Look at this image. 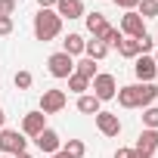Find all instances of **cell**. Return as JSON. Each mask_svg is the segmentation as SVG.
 <instances>
[{"label": "cell", "mask_w": 158, "mask_h": 158, "mask_svg": "<svg viewBox=\"0 0 158 158\" xmlns=\"http://www.w3.org/2000/svg\"><path fill=\"white\" fill-rule=\"evenodd\" d=\"M93 40H102L106 47H118V44L124 40V34H121L118 28H112V25H109V28H106V31H102L99 37H93Z\"/></svg>", "instance_id": "cell-20"}, {"label": "cell", "mask_w": 158, "mask_h": 158, "mask_svg": "<svg viewBox=\"0 0 158 158\" xmlns=\"http://www.w3.org/2000/svg\"><path fill=\"white\" fill-rule=\"evenodd\" d=\"M96 127H99L102 136H118V133H121V121H118V115H112V112H99V115H96Z\"/></svg>", "instance_id": "cell-10"}, {"label": "cell", "mask_w": 158, "mask_h": 158, "mask_svg": "<svg viewBox=\"0 0 158 158\" xmlns=\"http://www.w3.org/2000/svg\"><path fill=\"white\" fill-rule=\"evenodd\" d=\"M56 16L59 19H81L84 16V3L81 0H56Z\"/></svg>", "instance_id": "cell-12"}, {"label": "cell", "mask_w": 158, "mask_h": 158, "mask_svg": "<svg viewBox=\"0 0 158 158\" xmlns=\"http://www.w3.org/2000/svg\"><path fill=\"white\" fill-rule=\"evenodd\" d=\"M62 152H68V155H71V158H84V152H87V146H84V143H81V139H68V143H65V149H62Z\"/></svg>", "instance_id": "cell-23"}, {"label": "cell", "mask_w": 158, "mask_h": 158, "mask_svg": "<svg viewBox=\"0 0 158 158\" xmlns=\"http://www.w3.org/2000/svg\"><path fill=\"white\" fill-rule=\"evenodd\" d=\"M3 121H6V115H3V109H0V130H3Z\"/></svg>", "instance_id": "cell-35"}, {"label": "cell", "mask_w": 158, "mask_h": 158, "mask_svg": "<svg viewBox=\"0 0 158 158\" xmlns=\"http://www.w3.org/2000/svg\"><path fill=\"white\" fill-rule=\"evenodd\" d=\"M136 44H139V53L146 56L152 47H155V40H152V34H143V37H136Z\"/></svg>", "instance_id": "cell-27"}, {"label": "cell", "mask_w": 158, "mask_h": 158, "mask_svg": "<svg viewBox=\"0 0 158 158\" xmlns=\"http://www.w3.org/2000/svg\"><path fill=\"white\" fill-rule=\"evenodd\" d=\"M50 158H71V155H68V152H62V149H59V152H53V155H50Z\"/></svg>", "instance_id": "cell-33"}, {"label": "cell", "mask_w": 158, "mask_h": 158, "mask_svg": "<svg viewBox=\"0 0 158 158\" xmlns=\"http://www.w3.org/2000/svg\"><path fill=\"white\" fill-rule=\"evenodd\" d=\"M139 16L143 19H155L158 16V0H139Z\"/></svg>", "instance_id": "cell-24"}, {"label": "cell", "mask_w": 158, "mask_h": 158, "mask_svg": "<svg viewBox=\"0 0 158 158\" xmlns=\"http://www.w3.org/2000/svg\"><path fill=\"white\" fill-rule=\"evenodd\" d=\"M13 158H34V155H28V152H19V155H13Z\"/></svg>", "instance_id": "cell-34"}, {"label": "cell", "mask_w": 158, "mask_h": 158, "mask_svg": "<svg viewBox=\"0 0 158 158\" xmlns=\"http://www.w3.org/2000/svg\"><path fill=\"white\" fill-rule=\"evenodd\" d=\"M84 44H87V40H84L81 34H68V37L62 40V53H68V56L74 59V56H81V53H84Z\"/></svg>", "instance_id": "cell-14"}, {"label": "cell", "mask_w": 158, "mask_h": 158, "mask_svg": "<svg viewBox=\"0 0 158 158\" xmlns=\"http://www.w3.org/2000/svg\"><path fill=\"white\" fill-rule=\"evenodd\" d=\"M158 96V87L155 84H139V109H149Z\"/></svg>", "instance_id": "cell-19"}, {"label": "cell", "mask_w": 158, "mask_h": 158, "mask_svg": "<svg viewBox=\"0 0 158 158\" xmlns=\"http://www.w3.org/2000/svg\"><path fill=\"white\" fill-rule=\"evenodd\" d=\"M133 71H136V77H139L143 84H152V81H155V74H158V65H155L152 56H136Z\"/></svg>", "instance_id": "cell-9"}, {"label": "cell", "mask_w": 158, "mask_h": 158, "mask_svg": "<svg viewBox=\"0 0 158 158\" xmlns=\"http://www.w3.org/2000/svg\"><path fill=\"white\" fill-rule=\"evenodd\" d=\"M152 59H155V65H158V53H155V56H152Z\"/></svg>", "instance_id": "cell-36"}, {"label": "cell", "mask_w": 158, "mask_h": 158, "mask_svg": "<svg viewBox=\"0 0 158 158\" xmlns=\"http://www.w3.org/2000/svg\"><path fill=\"white\" fill-rule=\"evenodd\" d=\"M115 158H139V155H136L133 149H118V152H115Z\"/></svg>", "instance_id": "cell-31"}, {"label": "cell", "mask_w": 158, "mask_h": 158, "mask_svg": "<svg viewBox=\"0 0 158 158\" xmlns=\"http://www.w3.org/2000/svg\"><path fill=\"white\" fill-rule=\"evenodd\" d=\"M16 13V0H0V16H13Z\"/></svg>", "instance_id": "cell-29"}, {"label": "cell", "mask_w": 158, "mask_h": 158, "mask_svg": "<svg viewBox=\"0 0 158 158\" xmlns=\"http://www.w3.org/2000/svg\"><path fill=\"white\" fill-rule=\"evenodd\" d=\"M84 53H87V59H93V62H99L106 53H109V47L102 44V40H87L84 44Z\"/></svg>", "instance_id": "cell-18"}, {"label": "cell", "mask_w": 158, "mask_h": 158, "mask_svg": "<svg viewBox=\"0 0 158 158\" xmlns=\"http://www.w3.org/2000/svg\"><path fill=\"white\" fill-rule=\"evenodd\" d=\"M143 124H146V130H158V109L155 106H149L143 112Z\"/></svg>", "instance_id": "cell-25"}, {"label": "cell", "mask_w": 158, "mask_h": 158, "mask_svg": "<svg viewBox=\"0 0 158 158\" xmlns=\"http://www.w3.org/2000/svg\"><path fill=\"white\" fill-rule=\"evenodd\" d=\"M37 6H40V10H53V6H56V0H37Z\"/></svg>", "instance_id": "cell-32"}, {"label": "cell", "mask_w": 158, "mask_h": 158, "mask_svg": "<svg viewBox=\"0 0 158 158\" xmlns=\"http://www.w3.org/2000/svg\"><path fill=\"white\" fill-rule=\"evenodd\" d=\"M65 102H68L65 90H44V96H40V112H44V115H56V112L65 109Z\"/></svg>", "instance_id": "cell-5"}, {"label": "cell", "mask_w": 158, "mask_h": 158, "mask_svg": "<svg viewBox=\"0 0 158 158\" xmlns=\"http://www.w3.org/2000/svg\"><path fill=\"white\" fill-rule=\"evenodd\" d=\"M13 81H16V87H19V90H28V87H31V71H16Z\"/></svg>", "instance_id": "cell-26"}, {"label": "cell", "mask_w": 158, "mask_h": 158, "mask_svg": "<svg viewBox=\"0 0 158 158\" xmlns=\"http://www.w3.org/2000/svg\"><path fill=\"white\" fill-rule=\"evenodd\" d=\"M3 158H6V155H3Z\"/></svg>", "instance_id": "cell-37"}, {"label": "cell", "mask_w": 158, "mask_h": 158, "mask_svg": "<svg viewBox=\"0 0 158 158\" xmlns=\"http://www.w3.org/2000/svg\"><path fill=\"white\" fill-rule=\"evenodd\" d=\"M118 102L124 106V109H139V84H130V87H121L118 93Z\"/></svg>", "instance_id": "cell-13"}, {"label": "cell", "mask_w": 158, "mask_h": 158, "mask_svg": "<svg viewBox=\"0 0 158 158\" xmlns=\"http://www.w3.org/2000/svg\"><path fill=\"white\" fill-rule=\"evenodd\" d=\"M121 34H127V37H133V40H136V37H143V34H146L143 16H139V13H133V10H130V13H124V16H121Z\"/></svg>", "instance_id": "cell-6"}, {"label": "cell", "mask_w": 158, "mask_h": 158, "mask_svg": "<svg viewBox=\"0 0 158 158\" xmlns=\"http://www.w3.org/2000/svg\"><path fill=\"white\" fill-rule=\"evenodd\" d=\"M68 90L81 96V93L90 90V81H87V77H81V74H71V77H68Z\"/></svg>", "instance_id": "cell-22"}, {"label": "cell", "mask_w": 158, "mask_h": 158, "mask_svg": "<svg viewBox=\"0 0 158 158\" xmlns=\"http://www.w3.org/2000/svg\"><path fill=\"white\" fill-rule=\"evenodd\" d=\"M115 3H118L121 10H127V13H130V10H136V6H139V0H115Z\"/></svg>", "instance_id": "cell-30"}, {"label": "cell", "mask_w": 158, "mask_h": 158, "mask_svg": "<svg viewBox=\"0 0 158 158\" xmlns=\"http://www.w3.org/2000/svg\"><path fill=\"white\" fill-rule=\"evenodd\" d=\"M74 74H81V77H87V81H93V77H96L99 71H96V62L84 56L81 62H74Z\"/></svg>", "instance_id": "cell-16"}, {"label": "cell", "mask_w": 158, "mask_h": 158, "mask_svg": "<svg viewBox=\"0 0 158 158\" xmlns=\"http://www.w3.org/2000/svg\"><path fill=\"white\" fill-rule=\"evenodd\" d=\"M62 31V19L56 16V10H40L37 16H34V37L37 40H53L56 34Z\"/></svg>", "instance_id": "cell-1"}, {"label": "cell", "mask_w": 158, "mask_h": 158, "mask_svg": "<svg viewBox=\"0 0 158 158\" xmlns=\"http://www.w3.org/2000/svg\"><path fill=\"white\" fill-rule=\"evenodd\" d=\"M40 130H47V115L37 109V112H28L22 118V136H37Z\"/></svg>", "instance_id": "cell-7"}, {"label": "cell", "mask_w": 158, "mask_h": 158, "mask_svg": "<svg viewBox=\"0 0 158 158\" xmlns=\"http://www.w3.org/2000/svg\"><path fill=\"white\" fill-rule=\"evenodd\" d=\"M25 146H28V139L19 133V130H0V152H6V155H19V152H25Z\"/></svg>", "instance_id": "cell-4"}, {"label": "cell", "mask_w": 158, "mask_h": 158, "mask_svg": "<svg viewBox=\"0 0 158 158\" xmlns=\"http://www.w3.org/2000/svg\"><path fill=\"white\" fill-rule=\"evenodd\" d=\"M155 149H158V130H143L139 139H136V146H133V152L139 158H152Z\"/></svg>", "instance_id": "cell-8"}, {"label": "cell", "mask_w": 158, "mask_h": 158, "mask_svg": "<svg viewBox=\"0 0 158 158\" xmlns=\"http://www.w3.org/2000/svg\"><path fill=\"white\" fill-rule=\"evenodd\" d=\"M47 65H50V74L53 77H71L74 74V59L68 56V53H53L50 59H47Z\"/></svg>", "instance_id": "cell-2"}, {"label": "cell", "mask_w": 158, "mask_h": 158, "mask_svg": "<svg viewBox=\"0 0 158 158\" xmlns=\"http://www.w3.org/2000/svg\"><path fill=\"white\" fill-rule=\"evenodd\" d=\"M90 87H93V96H96L99 102H106V99H115V93H118L115 74H96Z\"/></svg>", "instance_id": "cell-3"}, {"label": "cell", "mask_w": 158, "mask_h": 158, "mask_svg": "<svg viewBox=\"0 0 158 158\" xmlns=\"http://www.w3.org/2000/svg\"><path fill=\"white\" fill-rule=\"evenodd\" d=\"M87 28H90V34H93V37H99V34L109 28V22H106V16H102V13H90V16H87Z\"/></svg>", "instance_id": "cell-17"}, {"label": "cell", "mask_w": 158, "mask_h": 158, "mask_svg": "<svg viewBox=\"0 0 158 158\" xmlns=\"http://www.w3.org/2000/svg\"><path fill=\"white\" fill-rule=\"evenodd\" d=\"M77 112H84V115H99L102 109H99V99H96L93 93H81V96H77Z\"/></svg>", "instance_id": "cell-15"}, {"label": "cell", "mask_w": 158, "mask_h": 158, "mask_svg": "<svg viewBox=\"0 0 158 158\" xmlns=\"http://www.w3.org/2000/svg\"><path fill=\"white\" fill-rule=\"evenodd\" d=\"M34 143H37V149L40 152H47V155H53V152H59V146H62V139H59V133L56 130H40L37 136H34Z\"/></svg>", "instance_id": "cell-11"}, {"label": "cell", "mask_w": 158, "mask_h": 158, "mask_svg": "<svg viewBox=\"0 0 158 158\" xmlns=\"http://www.w3.org/2000/svg\"><path fill=\"white\" fill-rule=\"evenodd\" d=\"M13 31V16H0V37H6Z\"/></svg>", "instance_id": "cell-28"}, {"label": "cell", "mask_w": 158, "mask_h": 158, "mask_svg": "<svg viewBox=\"0 0 158 158\" xmlns=\"http://www.w3.org/2000/svg\"><path fill=\"white\" fill-rule=\"evenodd\" d=\"M118 53H121L124 59H136V56H139V44H136L133 37H127V40L118 44Z\"/></svg>", "instance_id": "cell-21"}]
</instances>
